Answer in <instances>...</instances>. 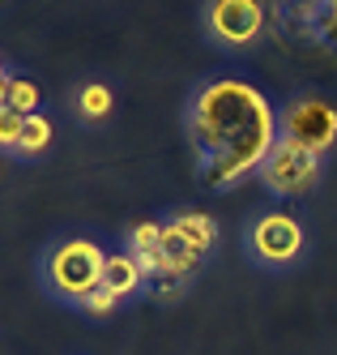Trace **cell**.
<instances>
[{
	"mask_svg": "<svg viewBox=\"0 0 337 355\" xmlns=\"http://www.w3.org/2000/svg\"><path fill=\"white\" fill-rule=\"evenodd\" d=\"M9 82V73H5V60H0V86H5Z\"/></svg>",
	"mask_w": 337,
	"mask_h": 355,
	"instance_id": "cell-16",
	"label": "cell"
},
{
	"mask_svg": "<svg viewBox=\"0 0 337 355\" xmlns=\"http://www.w3.org/2000/svg\"><path fill=\"white\" fill-rule=\"evenodd\" d=\"M47 146H51V120H47L43 112L26 116V129H21V146H17V155H13V159H39Z\"/></svg>",
	"mask_w": 337,
	"mask_h": 355,
	"instance_id": "cell-10",
	"label": "cell"
},
{
	"mask_svg": "<svg viewBox=\"0 0 337 355\" xmlns=\"http://www.w3.org/2000/svg\"><path fill=\"white\" fill-rule=\"evenodd\" d=\"M111 107H116V94H111V86H102V82H86L82 90L73 94V112H77V120H82V124L107 120Z\"/></svg>",
	"mask_w": 337,
	"mask_h": 355,
	"instance_id": "cell-9",
	"label": "cell"
},
{
	"mask_svg": "<svg viewBox=\"0 0 337 355\" xmlns=\"http://www.w3.org/2000/svg\"><path fill=\"white\" fill-rule=\"evenodd\" d=\"M77 309H82L86 317H98V321H102V317H111V313L120 309V300H116V295H111L107 287H98V291H90V295H86L82 304H77Z\"/></svg>",
	"mask_w": 337,
	"mask_h": 355,
	"instance_id": "cell-15",
	"label": "cell"
},
{
	"mask_svg": "<svg viewBox=\"0 0 337 355\" xmlns=\"http://www.w3.org/2000/svg\"><path fill=\"white\" fill-rule=\"evenodd\" d=\"M184 124L197 150V175L214 193L256 175L282 137L273 103L244 78H214L197 86Z\"/></svg>",
	"mask_w": 337,
	"mask_h": 355,
	"instance_id": "cell-1",
	"label": "cell"
},
{
	"mask_svg": "<svg viewBox=\"0 0 337 355\" xmlns=\"http://www.w3.org/2000/svg\"><path fill=\"white\" fill-rule=\"evenodd\" d=\"M277 129H282V141L320 159L337 146V107L320 94H299L277 112Z\"/></svg>",
	"mask_w": 337,
	"mask_h": 355,
	"instance_id": "cell-4",
	"label": "cell"
},
{
	"mask_svg": "<svg viewBox=\"0 0 337 355\" xmlns=\"http://www.w3.org/2000/svg\"><path fill=\"white\" fill-rule=\"evenodd\" d=\"M102 287H107L120 304L124 300H137L149 283H145V274H141V266H137V257L133 252H107V270H102Z\"/></svg>",
	"mask_w": 337,
	"mask_h": 355,
	"instance_id": "cell-8",
	"label": "cell"
},
{
	"mask_svg": "<svg viewBox=\"0 0 337 355\" xmlns=\"http://www.w3.org/2000/svg\"><path fill=\"white\" fill-rule=\"evenodd\" d=\"M167 223H171V232H175L179 240H184V244L197 252L201 261H205V257H210V252L218 248V223H214L210 214H205V210H179V214H171Z\"/></svg>",
	"mask_w": 337,
	"mask_h": 355,
	"instance_id": "cell-7",
	"label": "cell"
},
{
	"mask_svg": "<svg viewBox=\"0 0 337 355\" xmlns=\"http://www.w3.org/2000/svg\"><path fill=\"white\" fill-rule=\"evenodd\" d=\"M265 21H269V9L261 0H210V5H201L205 39L218 43L222 52H244V47H252L265 35Z\"/></svg>",
	"mask_w": 337,
	"mask_h": 355,
	"instance_id": "cell-5",
	"label": "cell"
},
{
	"mask_svg": "<svg viewBox=\"0 0 337 355\" xmlns=\"http://www.w3.org/2000/svg\"><path fill=\"white\" fill-rule=\"evenodd\" d=\"M5 107L21 112V116H35L43 107V94L30 78H9V94H5Z\"/></svg>",
	"mask_w": 337,
	"mask_h": 355,
	"instance_id": "cell-12",
	"label": "cell"
},
{
	"mask_svg": "<svg viewBox=\"0 0 337 355\" xmlns=\"http://www.w3.org/2000/svg\"><path fill=\"white\" fill-rule=\"evenodd\" d=\"M21 129H26V116L0 103V155H17V146H21Z\"/></svg>",
	"mask_w": 337,
	"mask_h": 355,
	"instance_id": "cell-13",
	"label": "cell"
},
{
	"mask_svg": "<svg viewBox=\"0 0 337 355\" xmlns=\"http://www.w3.org/2000/svg\"><path fill=\"white\" fill-rule=\"evenodd\" d=\"M307 35L337 47V0H329V5H307Z\"/></svg>",
	"mask_w": 337,
	"mask_h": 355,
	"instance_id": "cell-11",
	"label": "cell"
},
{
	"mask_svg": "<svg viewBox=\"0 0 337 355\" xmlns=\"http://www.w3.org/2000/svg\"><path fill=\"white\" fill-rule=\"evenodd\" d=\"M102 270H107V248L94 236H60L43 252L39 266V283L51 300L77 309L90 291L102 287Z\"/></svg>",
	"mask_w": 337,
	"mask_h": 355,
	"instance_id": "cell-2",
	"label": "cell"
},
{
	"mask_svg": "<svg viewBox=\"0 0 337 355\" xmlns=\"http://www.w3.org/2000/svg\"><path fill=\"white\" fill-rule=\"evenodd\" d=\"M256 175H261V184L273 197H307V193L320 184V159L277 137V146L269 150L265 167L256 171Z\"/></svg>",
	"mask_w": 337,
	"mask_h": 355,
	"instance_id": "cell-6",
	"label": "cell"
},
{
	"mask_svg": "<svg viewBox=\"0 0 337 355\" xmlns=\"http://www.w3.org/2000/svg\"><path fill=\"white\" fill-rule=\"evenodd\" d=\"M244 248L261 270H291L307 252V227L291 210H265L248 223Z\"/></svg>",
	"mask_w": 337,
	"mask_h": 355,
	"instance_id": "cell-3",
	"label": "cell"
},
{
	"mask_svg": "<svg viewBox=\"0 0 337 355\" xmlns=\"http://www.w3.org/2000/svg\"><path fill=\"white\" fill-rule=\"evenodd\" d=\"M158 240H163V223H137L133 232H128V252H149V248H158Z\"/></svg>",
	"mask_w": 337,
	"mask_h": 355,
	"instance_id": "cell-14",
	"label": "cell"
}]
</instances>
